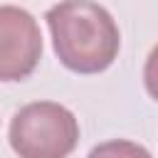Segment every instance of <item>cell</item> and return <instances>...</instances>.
Returning <instances> with one entry per match:
<instances>
[{
  "mask_svg": "<svg viewBox=\"0 0 158 158\" xmlns=\"http://www.w3.org/2000/svg\"><path fill=\"white\" fill-rule=\"evenodd\" d=\"M47 27L59 62L77 74H99L118 54L121 35L106 7L94 0H62L47 10Z\"/></svg>",
  "mask_w": 158,
  "mask_h": 158,
  "instance_id": "6da1fadb",
  "label": "cell"
},
{
  "mask_svg": "<svg viewBox=\"0 0 158 158\" xmlns=\"http://www.w3.org/2000/svg\"><path fill=\"white\" fill-rule=\"evenodd\" d=\"M79 141V121L57 101L22 106L10 121V146L20 158H67Z\"/></svg>",
  "mask_w": 158,
  "mask_h": 158,
  "instance_id": "7a4b0ae2",
  "label": "cell"
},
{
  "mask_svg": "<svg viewBox=\"0 0 158 158\" xmlns=\"http://www.w3.org/2000/svg\"><path fill=\"white\" fill-rule=\"evenodd\" d=\"M42 54L37 20L15 5H0V81L30 77Z\"/></svg>",
  "mask_w": 158,
  "mask_h": 158,
  "instance_id": "3957f363",
  "label": "cell"
},
{
  "mask_svg": "<svg viewBox=\"0 0 158 158\" xmlns=\"http://www.w3.org/2000/svg\"><path fill=\"white\" fill-rule=\"evenodd\" d=\"M86 158H153V156L133 141L114 138V141H106V143H99L96 148H91V153Z\"/></svg>",
  "mask_w": 158,
  "mask_h": 158,
  "instance_id": "277c9868",
  "label": "cell"
}]
</instances>
